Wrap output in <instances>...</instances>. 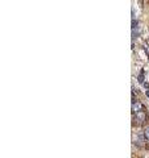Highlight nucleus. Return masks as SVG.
<instances>
[{
	"label": "nucleus",
	"mask_w": 149,
	"mask_h": 158,
	"mask_svg": "<svg viewBox=\"0 0 149 158\" xmlns=\"http://www.w3.org/2000/svg\"><path fill=\"white\" fill-rule=\"evenodd\" d=\"M136 120H137L139 123H143L144 120H145V115H144V112L137 113V115H136Z\"/></svg>",
	"instance_id": "nucleus-2"
},
{
	"label": "nucleus",
	"mask_w": 149,
	"mask_h": 158,
	"mask_svg": "<svg viewBox=\"0 0 149 158\" xmlns=\"http://www.w3.org/2000/svg\"><path fill=\"white\" fill-rule=\"evenodd\" d=\"M144 87H145V88H149V83H144Z\"/></svg>",
	"instance_id": "nucleus-5"
},
{
	"label": "nucleus",
	"mask_w": 149,
	"mask_h": 158,
	"mask_svg": "<svg viewBox=\"0 0 149 158\" xmlns=\"http://www.w3.org/2000/svg\"><path fill=\"white\" fill-rule=\"evenodd\" d=\"M143 135H144V138H145L147 141H149V127H147L145 129H144L143 132Z\"/></svg>",
	"instance_id": "nucleus-3"
},
{
	"label": "nucleus",
	"mask_w": 149,
	"mask_h": 158,
	"mask_svg": "<svg viewBox=\"0 0 149 158\" xmlns=\"http://www.w3.org/2000/svg\"><path fill=\"white\" fill-rule=\"evenodd\" d=\"M139 82L144 83V77H143V74H140V77H139Z\"/></svg>",
	"instance_id": "nucleus-4"
},
{
	"label": "nucleus",
	"mask_w": 149,
	"mask_h": 158,
	"mask_svg": "<svg viewBox=\"0 0 149 158\" xmlns=\"http://www.w3.org/2000/svg\"><path fill=\"white\" fill-rule=\"evenodd\" d=\"M144 111V106L141 104L140 102H133L132 103V112L133 113H140V112H143Z\"/></svg>",
	"instance_id": "nucleus-1"
}]
</instances>
